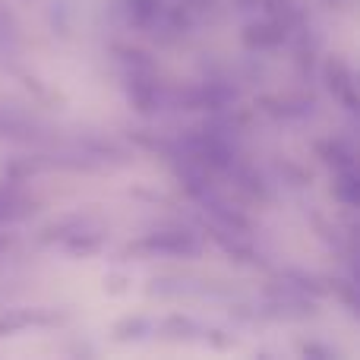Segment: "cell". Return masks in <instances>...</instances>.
<instances>
[{"instance_id": "obj_1", "label": "cell", "mask_w": 360, "mask_h": 360, "mask_svg": "<svg viewBox=\"0 0 360 360\" xmlns=\"http://www.w3.org/2000/svg\"><path fill=\"white\" fill-rule=\"evenodd\" d=\"M105 224L95 215H86V212H70V215H60L57 221L44 224L38 240L51 243V247H60L63 253L70 256H92L105 247Z\"/></svg>"}, {"instance_id": "obj_2", "label": "cell", "mask_w": 360, "mask_h": 360, "mask_svg": "<svg viewBox=\"0 0 360 360\" xmlns=\"http://www.w3.org/2000/svg\"><path fill=\"white\" fill-rule=\"evenodd\" d=\"M202 237L196 231H186V228H158V231H149L143 234L139 240H133L127 247V253L133 256H171V259H190V256H199L202 253Z\"/></svg>"}, {"instance_id": "obj_3", "label": "cell", "mask_w": 360, "mask_h": 360, "mask_svg": "<svg viewBox=\"0 0 360 360\" xmlns=\"http://www.w3.org/2000/svg\"><path fill=\"white\" fill-rule=\"evenodd\" d=\"M63 313L51 310V307H10L0 313V338L16 335L22 329H41V326H57L63 323Z\"/></svg>"}, {"instance_id": "obj_4", "label": "cell", "mask_w": 360, "mask_h": 360, "mask_svg": "<svg viewBox=\"0 0 360 360\" xmlns=\"http://www.w3.org/2000/svg\"><path fill=\"white\" fill-rule=\"evenodd\" d=\"M288 35H291V19L278 16V13H269L266 19L250 22L240 38L250 51H272V48H278V44H285Z\"/></svg>"}, {"instance_id": "obj_5", "label": "cell", "mask_w": 360, "mask_h": 360, "mask_svg": "<svg viewBox=\"0 0 360 360\" xmlns=\"http://www.w3.org/2000/svg\"><path fill=\"white\" fill-rule=\"evenodd\" d=\"M323 79L329 86V92L335 95V101L345 111L354 114L357 111V82H354V70L342 60V57H329L323 67Z\"/></svg>"}, {"instance_id": "obj_6", "label": "cell", "mask_w": 360, "mask_h": 360, "mask_svg": "<svg viewBox=\"0 0 360 360\" xmlns=\"http://www.w3.org/2000/svg\"><path fill=\"white\" fill-rule=\"evenodd\" d=\"M35 212V202L19 190V184H4L0 186V228L13 221H22Z\"/></svg>"}, {"instance_id": "obj_7", "label": "cell", "mask_w": 360, "mask_h": 360, "mask_svg": "<svg viewBox=\"0 0 360 360\" xmlns=\"http://www.w3.org/2000/svg\"><path fill=\"white\" fill-rule=\"evenodd\" d=\"M155 335V319L149 316H127L114 326V342H146Z\"/></svg>"}, {"instance_id": "obj_8", "label": "cell", "mask_w": 360, "mask_h": 360, "mask_svg": "<svg viewBox=\"0 0 360 360\" xmlns=\"http://www.w3.org/2000/svg\"><path fill=\"white\" fill-rule=\"evenodd\" d=\"M335 196L342 199L345 205H357L360 202V177H357V168H335Z\"/></svg>"}, {"instance_id": "obj_9", "label": "cell", "mask_w": 360, "mask_h": 360, "mask_svg": "<svg viewBox=\"0 0 360 360\" xmlns=\"http://www.w3.org/2000/svg\"><path fill=\"white\" fill-rule=\"evenodd\" d=\"M319 155H323L326 165H332V168H351L354 165V149H351L345 139H326V143H319Z\"/></svg>"}, {"instance_id": "obj_10", "label": "cell", "mask_w": 360, "mask_h": 360, "mask_svg": "<svg viewBox=\"0 0 360 360\" xmlns=\"http://www.w3.org/2000/svg\"><path fill=\"white\" fill-rule=\"evenodd\" d=\"M6 247H10V237H4V234H0V253H4Z\"/></svg>"}]
</instances>
